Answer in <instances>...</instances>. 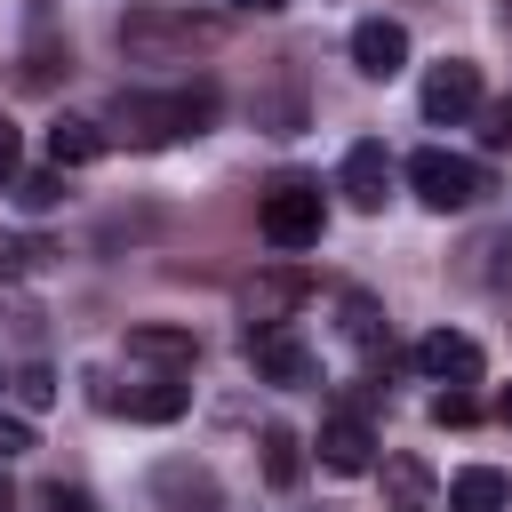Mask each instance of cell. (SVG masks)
<instances>
[{
	"instance_id": "obj_1",
	"label": "cell",
	"mask_w": 512,
	"mask_h": 512,
	"mask_svg": "<svg viewBox=\"0 0 512 512\" xmlns=\"http://www.w3.org/2000/svg\"><path fill=\"white\" fill-rule=\"evenodd\" d=\"M216 112H224L216 80H192V88H136V96H120V104H112V136H128V144L160 152V144H176V136L216 128Z\"/></svg>"
},
{
	"instance_id": "obj_2",
	"label": "cell",
	"mask_w": 512,
	"mask_h": 512,
	"mask_svg": "<svg viewBox=\"0 0 512 512\" xmlns=\"http://www.w3.org/2000/svg\"><path fill=\"white\" fill-rule=\"evenodd\" d=\"M216 40H224V24L216 16H192V8H128L120 16V48L136 64H184V56L216 48Z\"/></svg>"
},
{
	"instance_id": "obj_3",
	"label": "cell",
	"mask_w": 512,
	"mask_h": 512,
	"mask_svg": "<svg viewBox=\"0 0 512 512\" xmlns=\"http://www.w3.org/2000/svg\"><path fill=\"white\" fill-rule=\"evenodd\" d=\"M408 192L424 200V208H472V200H488L496 192V176L480 168V160H464V152H448V144H424V152H408Z\"/></svg>"
},
{
	"instance_id": "obj_4",
	"label": "cell",
	"mask_w": 512,
	"mask_h": 512,
	"mask_svg": "<svg viewBox=\"0 0 512 512\" xmlns=\"http://www.w3.org/2000/svg\"><path fill=\"white\" fill-rule=\"evenodd\" d=\"M256 232H264L272 248H312V240L328 232V200H320V184H312V176H280V184H264V200H256Z\"/></svg>"
},
{
	"instance_id": "obj_5",
	"label": "cell",
	"mask_w": 512,
	"mask_h": 512,
	"mask_svg": "<svg viewBox=\"0 0 512 512\" xmlns=\"http://www.w3.org/2000/svg\"><path fill=\"white\" fill-rule=\"evenodd\" d=\"M240 360L256 368V384H280V392H296V384H312L320 376V360H312V344L280 320V328H248L240 336Z\"/></svg>"
},
{
	"instance_id": "obj_6",
	"label": "cell",
	"mask_w": 512,
	"mask_h": 512,
	"mask_svg": "<svg viewBox=\"0 0 512 512\" xmlns=\"http://www.w3.org/2000/svg\"><path fill=\"white\" fill-rule=\"evenodd\" d=\"M312 304V272L304 264H264L248 288H240V320L248 328H280V320H296Z\"/></svg>"
},
{
	"instance_id": "obj_7",
	"label": "cell",
	"mask_w": 512,
	"mask_h": 512,
	"mask_svg": "<svg viewBox=\"0 0 512 512\" xmlns=\"http://www.w3.org/2000/svg\"><path fill=\"white\" fill-rule=\"evenodd\" d=\"M416 104H424V120H440V128L472 120V112H480V64H472V56L432 64V72H424V88H416Z\"/></svg>"
},
{
	"instance_id": "obj_8",
	"label": "cell",
	"mask_w": 512,
	"mask_h": 512,
	"mask_svg": "<svg viewBox=\"0 0 512 512\" xmlns=\"http://www.w3.org/2000/svg\"><path fill=\"white\" fill-rule=\"evenodd\" d=\"M416 368H424L432 384H456V392H464V384L488 376V352H480L472 336H456V328H432V336L416 344Z\"/></svg>"
},
{
	"instance_id": "obj_9",
	"label": "cell",
	"mask_w": 512,
	"mask_h": 512,
	"mask_svg": "<svg viewBox=\"0 0 512 512\" xmlns=\"http://www.w3.org/2000/svg\"><path fill=\"white\" fill-rule=\"evenodd\" d=\"M336 184H344V200H352L360 216H376L384 192H392V152H384L376 136H360V144L344 152V176H336Z\"/></svg>"
},
{
	"instance_id": "obj_10",
	"label": "cell",
	"mask_w": 512,
	"mask_h": 512,
	"mask_svg": "<svg viewBox=\"0 0 512 512\" xmlns=\"http://www.w3.org/2000/svg\"><path fill=\"white\" fill-rule=\"evenodd\" d=\"M128 360H144V368H160V376H192L200 336H192V328H168V320H144V328H128Z\"/></svg>"
},
{
	"instance_id": "obj_11",
	"label": "cell",
	"mask_w": 512,
	"mask_h": 512,
	"mask_svg": "<svg viewBox=\"0 0 512 512\" xmlns=\"http://www.w3.org/2000/svg\"><path fill=\"white\" fill-rule=\"evenodd\" d=\"M352 64H360L368 80H392V72H408V24H392V16H368V24H352Z\"/></svg>"
},
{
	"instance_id": "obj_12",
	"label": "cell",
	"mask_w": 512,
	"mask_h": 512,
	"mask_svg": "<svg viewBox=\"0 0 512 512\" xmlns=\"http://www.w3.org/2000/svg\"><path fill=\"white\" fill-rule=\"evenodd\" d=\"M320 464H328V472H344V480H360V472L376 464V432H368L352 408H336V416L320 424Z\"/></svg>"
},
{
	"instance_id": "obj_13",
	"label": "cell",
	"mask_w": 512,
	"mask_h": 512,
	"mask_svg": "<svg viewBox=\"0 0 512 512\" xmlns=\"http://www.w3.org/2000/svg\"><path fill=\"white\" fill-rule=\"evenodd\" d=\"M104 144H112V128L88 120V112H56L48 120V168H88V160H104Z\"/></svg>"
},
{
	"instance_id": "obj_14",
	"label": "cell",
	"mask_w": 512,
	"mask_h": 512,
	"mask_svg": "<svg viewBox=\"0 0 512 512\" xmlns=\"http://www.w3.org/2000/svg\"><path fill=\"white\" fill-rule=\"evenodd\" d=\"M152 496H160L168 512H224V488H216L208 464H160V472H152Z\"/></svg>"
},
{
	"instance_id": "obj_15",
	"label": "cell",
	"mask_w": 512,
	"mask_h": 512,
	"mask_svg": "<svg viewBox=\"0 0 512 512\" xmlns=\"http://www.w3.org/2000/svg\"><path fill=\"white\" fill-rule=\"evenodd\" d=\"M56 72H72V48L56 40V16L32 8L24 16V88H56Z\"/></svg>"
},
{
	"instance_id": "obj_16",
	"label": "cell",
	"mask_w": 512,
	"mask_h": 512,
	"mask_svg": "<svg viewBox=\"0 0 512 512\" xmlns=\"http://www.w3.org/2000/svg\"><path fill=\"white\" fill-rule=\"evenodd\" d=\"M112 408H128L136 424H176V416L192 408V384H184V376H152V384H136V392L112 400Z\"/></svg>"
},
{
	"instance_id": "obj_17",
	"label": "cell",
	"mask_w": 512,
	"mask_h": 512,
	"mask_svg": "<svg viewBox=\"0 0 512 512\" xmlns=\"http://www.w3.org/2000/svg\"><path fill=\"white\" fill-rule=\"evenodd\" d=\"M504 504H512V480L488 472V464H464L448 480V512H504Z\"/></svg>"
},
{
	"instance_id": "obj_18",
	"label": "cell",
	"mask_w": 512,
	"mask_h": 512,
	"mask_svg": "<svg viewBox=\"0 0 512 512\" xmlns=\"http://www.w3.org/2000/svg\"><path fill=\"white\" fill-rule=\"evenodd\" d=\"M336 312H344L336 328H344L360 352H376V344H384V304H376L368 288H344V296H336Z\"/></svg>"
},
{
	"instance_id": "obj_19",
	"label": "cell",
	"mask_w": 512,
	"mask_h": 512,
	"mask_svg": "<svg viewBox=\"0 0 512 512\" xmlns=\"http://www.w3.org/2000/svg\"><path fill=\"white\" fill-rule=\"evenodd\" d=\"M264 480H272V488H296V480H304V440H296L288 424H264Z\"/></svg>"
},
{
	"instance_id": "obj_20",
	"label": "cell",
	"mask_w": 512,
	"mask_h": 512,
	"mask_svg": "<svg viewBox=\"0 0 512 512\" xmlns=\"http://www.w3.org/2000/svg\"><path fill=\"white\" fill-rule=\"evenodd\" d=\"M16 408H24V416L56 408V368H40V360H32V368H16Z\"/></svg>"
},
{
	"instance_id": "obj_21",
	"label": "cell",
	"mask_w": 512,
	"mask_h": 512,
	"mask_svg": "<svg viewBox=\"0 0 512 512\" xmlns=\"http://www.w3.org/2000/svg\"><path fill=\"white\" fill-rule=\"evenodd\" d=\"M472 416H480V400H472V392H456V384H440V392H432V424H440V432H464Z\"/></svg>"
},
{
	"instance_id": "obj_22",
	"label": "cell",
	"mask_w": 512,
	"mask_h": 512,
	"mask_svg": "<svg viewBox=\"0 0 512 512\" xmlns=\"http://www.w3.org/2000/svg\"><path fill=\"white\" fill-rule=\"evenodd\" d=\"M16 200H24V208H56V200H64V168H32V176H16Z\"/></svg>"
},
{
	"instance_id": "obj_23",
	"label": "cell",
	"mask_w": 512,
	"mask_h": 512,
	"mask_svg": "<svg viewBox=\"0 0 512 512\" xmlns=\"http://www.w3.org/2000/svg\"><path fill=\"white\" fill-rule=\"evenodd\" d=\"M480 144L488 152H512V96L504 104H480Z\"/></svg>"
},
{
	"instance_id": "obj_24",
	"label": "cell",
	"mask_w": 512,
	"mask_h": 512,
	"mask_svg": "<svg viewBox=\"0 0 512 512\" xmlns=\"http://www.w3.org/2000/svg\"><path fill=\"white\" fill-rule=\"evenodd\" d=\"M48 256H56L48 240H8V248H0V264H8V272H48Z\"/></svg>"
},
{
	"instance_id": "obj_25",
	"label": "cell",
	"mask_w": 512,
	"mask_h": 512,
	"mask_svg": "<svg viewBox=\"0 0 512 512\" xmlns=\"http://www.w3.org/2000/svg\"><path fill=\"white\" fill-rule=\"evenodd\" d=\"M24 448H32V424H24V416H8V408H0V464H16V456H24Z\"/></svg>"
},
{
	"instance_id": "obj_26",
	"label": "cell",
	"mask_w": 512,
	"mask_h": 512,
	"mask_svg": "<svg viewBox=\"0 0 512 512\" xmlns=\"http://www.w3.org/2000/svg\"><path fill=\"white\" fill-rule=\"evenodd\" d=\"M384 472H392V488H400V496H424V464H416V456H392Z\"/></svg>"
},
{
	"instance_id": "obj_27",
	"label": "cell",
	"mask_w": 512,
	"mask_h": 512,
	"mask_svg": "<svg viewBox=\"0 0 512 512\" xmlns=\"http://www.w3.org/2000/svg\"><path fill=\"white\" fill-rule=\"evenodd\" d=\"M16 152H24V144H16V120L0 112V184H16Z\"/></svg>"
},
{
	"instance_id": "obj_28",
	"label": "cell",
	"mask_w": 512,
	"mask_h": 512,
	"mask_svg": "<svg viewBox=\"0 0 512 512\" xmlns=\"http://www.w3.org/2000/svg\"><path fill=\"white\" fill-rule=\"evenodd\" d=\"M48 504H56V512H96V504H88L80 488H48Z\"/></svg>"
},
{
	"instance_id": "obj_29",
	"label": "cell",
	"mask_w": 512,
	"mask_h": 512,
	"mask_svg": "<svg viewBox=\"0 0 512 512\" xmlns=\"http://www.w3.org/2000/svg\"><path fill=\"white\" fill-rule=\"evenodd\" d=\"M496 280H504V288H512V232H504V240H496Z\"/></svg>"
},
{
	"instance_id": "obj_30",
	"label": "cell",
	"mask_w": 512,
	"mask_h": 512,
	"mask_svg": "<svg viewBox=\"0 0 512 512\" xmlns=\"http://www.w3.org/2000/svg\"><path fill=\"white\" fill-rule=\"evenodd\" d=\"M232 8H256V16H280L288 0H232Z\"/></svg>"
},
{
	"instance_id": "obj_31",
	"label": "cell",
	"mask_w": 512,
	"mask_h": 512,
	"mask_svg": "<svg viewBox=\"0 0 512 512\" xmlns=\"http://www.w3.org/2000/svg\"><path fill=\"white\" fill-rule=\"evenodd\" d=\"M496 424H512V384H504V392H496Z\"/></svg>"
},
{
	"instance_id": "obj_32",
	"label": "cell",
	"mask_w": 512,
	"mask_h": 512,
	"mask_svg": "<svg viewBox=\"0 0 512 512\" xmlns=\"http://www.w3.org/2000/svg\"><path fill=\"white\" fill-rule=\"evenodd\" d=\"M0 512H16V488H8V472H0Z\"/></svg>"
},
{
	"instance_id": "obj_33",
	"label": "cell",
	"mask_w": 512,
	"mask_h": 512,
	"mask_svg": "<svg viewBox=\"0 0 512 512\" xmlns=\"http://www.w3.org/2000/svg\"><path fill=\"white\" fill-rule=\"evenodd\" d=\"M400 512H416V504H400Z\"/></svg>"
}]
</instances>
